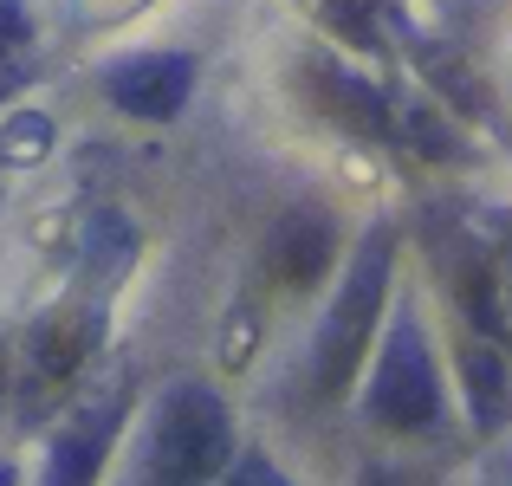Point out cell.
<instances>
[{
    "label": "cell",
    "instance_id": "cell-1",
    "mask_svg": "<svg viewBox=\"0 0 512 486\" xmlns=\"http://www.w3.org/2000/svg\"><path fill=\"white\" fill-rule=\"evenodd\" d=\"M389 273H396V227L370 221V234L350 247V266L338 273V292H331L325 318H318V337H312V389L318 396H344L357 363L370 357V337L389 305Z\"/></svg>",
    "mask_w": 512,
    "mask_h": 486
},
{
    "label": "cell",
    "instance_id": "cell-2",
    "mask_svg": "<svg viewBox=\"0 0 512 486\" xmlns=\"http://www.w3.org/2000/svg\"><path fill=\"white\" fill-rule=\"evenodd\" d=\"M234 454V428H227V409L208 383L182 376V383L163 389V402L150 409V428H143V474L150 486H208Z\"/></svg>",
    "mask_w": 512,
    "mask_h": 486
},
{
    "label": "cell",
    "instance_id": "cell-3",
    "mask_svg": "<svg viewBox=\"0 0 512 486\" xmlns=\"http://www.w3.org/2000/svg\"><path fill=\"white\" fill-rule=\"evenodd\" d=\"M363 415L376 428H396V435H415V428H428L441 415V363L428 350V331L415 318V305H402L389 318L370 389H363Z\"/></svg>",
    "mask_w": 512,
    "mask_h": 486
},
{
    "label": "cell",
    "instance_id": "cell-4",
    "mask_svg": "<svg viewBox=\"0 0 512 486\" xmlns=\"http://www.w3.org/2000/svg\"><path fill=\"white\" fill-rule=\"evenodd\" d=\"M188 91H195V59L188 52H130V59L104 65V98L130 117H150V124L182 111Z\"/></svg>",
    "mask_w": 512,
    "mask_h": 486
},
{
    "label": "cell",
    "instance_id": "cell-5",
    "mask_svg": "<svg viewBox=\"0 0 512 486\" xmlns=\"http://www.w3.org/2000/svg\"><path fill=\"white\" fill-rule=\"evenodd\" d=\"M117 415H124V402H98V415H78L72 428H65L59 441H52L46 454V474L39 486H91L98 480V461H104V441L117 435Z\"/></svg>",
    "mask_w": 512,
    "mask_h": 486
},
{
    "label": "cell",
    "instance_id": "cell-6",
    "mask_svg": "<svg viewBox=\"0 0 512 486\" xmlns=\"http://www.w3.org/2000/svg\"><path fill=\"white\" fill-rule=\"evenodd\" d=\"M325 260H331V227L318 221V214H292L273 234V247H266V273H273L279 286H312Z\"/></svg>",
    "mask_w": 512,
    "mask_h": 486
},
{
    "label": "cell",
    "instance_id": "cell-7",
    "mask_svg": "<svg viewBox=\"0 0 512 486\" xmlns=\"http://www.w3.org/2000/svg\"><path fill=\"white\" fill-rule=\"evenodd\" d=\"M52 150V117L20 111L7 130H0V169H20V162H39Z\"/></svg>",
    "mask_w": 512,
    "mask_h": 486
},
{
    "label": "cell",
    "instance_id": "cell-8",
    "mask_svg": "<svg viewBox=\"0 0 512 486\" xmlns=\"http://www.w3.org/2000/svg\"><path fill=\"white\" fill-rule=\"evenodd\" d=\"M253 337H260V312L240 299L234 318H227V337H221V363H227V370H240V363L253 357Z\"/></svg>",
    "mask_w": 512,
    "mask_h": 486
},
{
    "label": "cell",
    "instance_id": "cell-9",
    "mask_svg": "<svg viewBox=\"0 0 512 486\" xmlns=\"http://www.w3.org/2000/svg\"><path fill=\"white\" fill-rule=\"evenodd\" d=\"M240 486H286L273 474V461H266V454H247V461H240Z\"/></svg>",
    "mask_w": 512,
    "mask_h": 486
}]
</instances>
